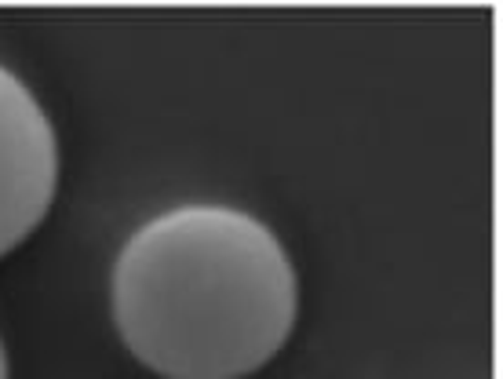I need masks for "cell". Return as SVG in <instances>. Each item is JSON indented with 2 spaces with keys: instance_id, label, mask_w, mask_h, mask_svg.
I'll return each instance as SVG.
<instances>
[{
  "instance_id": "cell-1",
  "label": "cell",
  "mask_w": 503,
  "mask_h": 379,
  "mask_svg": "<svg viewBox=\"0 0 503 379\" xmlns=\"http://www.w3.org/2000/svg\"><path fill=\"white\" fill-rule=\"evenodd\" d=\"M296 266L245 208L179 204L146 219L110 274V314L131 357L164 379H245L292 336Z\"/></svg>"
},
{
  "instance_id": "cell-2",
  "label": "cell",
  "mask_w": 503,
  "mask_h": 379,
  "mask_svg": "<svg viewBox=\"0 0 503 379\" xmlns=\"http://www.w3.org/2000/svg\"><path fill=\"white\" fill-rule=\"evenodd\" d=\"M55 186V128L29 84L0 62V259L40 226Z\"/></svg>"
},
{
  "instance_id": "cell-3",
  "label": "cell",
  "mask_w": 503,
  "mask_h": 379,
  "mask_svg": "<svg viewBox=\"0 0 503 379\" xmlns=\"http://www.w3.org/2000/svg\"><path fill=\"white\" fill-rule=\"evenodd\" d=\"M0 379H8V357H4V343H0Z\"/></svg>"
}]
</instances>
